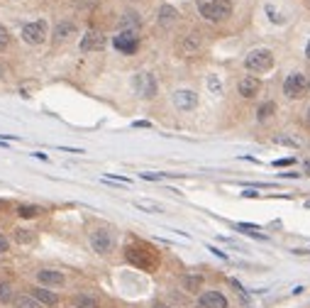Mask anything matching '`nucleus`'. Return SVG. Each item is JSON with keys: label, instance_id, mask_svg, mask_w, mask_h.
<instances>
[{"label": "nucleus", "instance_id": "nucleus-1", "mask_svg": "<svg viewBox=\"0 0 310 308\" xmlns=\"http://www.w3.org/2000/svg\"><path fill=\"white\" fill-rule=\"evenodd\" d=\"M196 7L208 22H223L232 15V0H196Z\"/></svg>", "mask_w": 310, "mask_h": 308}, {"label": "nucleus", "instance_id": "nucleus-2", "mask_svg": "<svg viewBox=\"0 0 310 308\" xmlns=\"http://www.w3.org/2000/svg\"><path fill=\"white\" fill-rule=\"evenodd\" d=\"M125 257H127L130 264H135L137 269H144V272H152V269H156V264H159L156 252H154L152 247H147V245H130V247L125 250Z\"/></svg>", "mask_w": 310, "mask_h": 308}, {"label": "nucleus", "instance_id": "nucleus-3", "mask_svg": "<svg viewBox=\"0 0 310 308\" xmlns=\"http://www.w3.org/2000/svg\"><path fill=\"white\" fill-rule=\"evenodd\" d=\"M244 66L247 71L252 74H264L274 66V52L266 49V47H259V49H252L249 54L244 56Z\"/></svg>", "mask_w": 310, "mask_h": 308}, {"label": "nucleus", "instance_id": "nucleus-4", "mask_svg": "<svg viewBox=\"0 0 310 308\" xmlns=\"http://www.w3.org/2000/svg\"><path fill=\"white\" fill-rule=\"evenodd\" d=\"M113 47L122 54H135L140 49V29H120L113 37Z\"/></svg>", "mask_w": 310, "mask_h": 308}, {"label": "nucleus", "instance_id": "nucleus-5", "mask_svg": "<svg viewBox=\"0 0 310 308\" xmlns=\"http://www.w3.org/2000/svg\"><path fill=\"white\" fill-rule=\"evenodd\" d=\"M90 247L98 254H110L115 247V235L110 227H95L90 230Z\"/></svg>", "mask_w": 310, "mask_h": 308}, {"label": "nucleus", "instance_id": "nucleus-6", "mask_svg": "<svg viewBox=\"0 0 310 308\" xmlns=\"http://www.w3.org/2000/svg\"><path fill=\"white\" fill-rule=\"evenodd\" d=\"M132 88H135V93L144 98V101H152L154 96H156V91H159V86H156V79L149 74V71H140V74H135V79H132Z\"/></svg>", "mask_w": 310, "mask_h": 308}, {"label": "nucleus", "instance_id": "nucleus-7", "mask_svg": "<svg viewBox=\"0 0 310 308\" xmlns=\"http://www.w3.org/2000/svg\"><path fill=\"white\" fill-rule=\"evenodd\" d=\"M47 34H49V25L44 20H34V22H27L22 27V42L37 47V44H42L47 39Z\"/></svg>", "mask_w": 310, "mask_h": 308}, {"label": "nucleus", "instance_id": "nucleus-8", "mask_svg": "<svg viewBox=\"0 0 310 308\" xmlns=\"http://www.w3.org/2000/svg\"><path fill=\"white\" fill-rule=\"evenodd\" d=\"M306 88H308V76H303L301 71H293V74H288L286 81H283V96L291 98V101H296V98L303 96Z\"/></svg>", "mask_w": 310, "mask_h": 308}, {"label": "nucleus", "instance_id": "nucleus-9", "mask_svg": "<svg viewBox=\"0 0 310 308\" xmlns=\"http://www.w3.org/2000/svg\"><path fill=\"white\" fill-rule=\"evenodd\" d=\"M105 44H108V39H105V34L103 32H98V29H88L83 37H81V52H100V49H105Z\"/></svg>", "mask_w": 310, "mask_h": 308}, {"label": "nucleus", "instance_id": "nucleus-10", "mask_svg": "<svg viewBox=\"0 0 310 308\" xmlns=\"http://www.w3.org/2000/svg\"><path fill=\"white\" fill-rule=\"evenodd\" d=\"M200 47H203V39H200V34L196 32H191V34H183L181 39H178V44H176V52L181 56H193L200 52Z\"/></svg>", "mask_w": 310, "mask_h": 308}, {"label": "nucleus", "instance_id": "nucleus-11", "mask_svg": "<svg viewBox=\"0 0 310 308\" xmlns=\"http://www.w3.org/2000/svg\"><path fill=\"white\" fill-rule=\"evenodd\" d=\"M171 101H173V105L178 108V110L188 112L193 110L198 105V96L193 93V91H188V88H181V91H176L173 96H171Z\"/></svg>", "mask_w": 310, "mask_h": 308}, {"label": "nucleus", "instance_id": "nucleus-12", "mask_svg": "<svg viewBox=\"0 0 310 308\" xmlns=\"http://www.w3.org/2000/svg\"><path fill=\"white\" fill-rule=\"evenodd\" d=\"M237 91H239L242 98H254V96H259V91H261V81H259L256 76H244V79H239Z\"/></svg>", "mask_w": 310, "mask_h": 308}, {"label": "nucleus", "instance_id": "nucleus-13", "mask_svg": "<svg viewBox=\"0 0 310 308\" xmlns=\"http://www.w3.org/2000/svg\"><path fill=\"white\" fill-rule=\"evenodd\" d=\"M198 304H200V308H227V299L220 291H203Z\"/></svg>", "mask_w": 310, "mask_h": 308}, {"label": "nucleus", "instance_id": "nucleus-14", "mask_svg": "<svg viewBox=\"0 0 310 308\" xmlns=\"http://www.w3.org/2000/svg\"><path fill=\"white\" fill-rule=\"evenodd\" d=\"M37 281L42 286H64L66 284V277L57 272V269H39L37 272Z\"/></svg>", "mask_w": 310, "mask_h": 308}, {"label": "nucleus", "instance_id": "nucleus-15", "mask_svg": "<svg viewBox=\"0 0 310 308\" xmlns=\"http://www.w3.org/2000/svg\"><path fill=\"white\" fill-rule=\"evenodd\" d=\"M29 294H32V296H34V299H37L42 306H49V308H52V306H57V304H59V296L54 294V291H49L47 286H37V289H32Z\"/></svg>", "mask_w": 310, "mask_h": 308}, {"label": "nucleus", "instance_id": "nucleus-16", "mask_svg": "<svg viewBox=\"0 0 310 308\" xmlns=\"http://www.w3.org/2000/svg\"><path fill=\"white\" fill-rule=\"evenodd\" d=\"M178 22V12L173 5H161L159 7V25L161 27H173Z\"/></svg>", "mask_w": 310, "mask_h": 308}, {"label": "nucleus", "instance_id": "nucleus-17", "mask_svg": "<svg viewBox=\"0 0 310 308\" xmlns=\"http://www.w3.org/2000/svg\"><path fill=\"white\" fill-rule=\"evenodd\" d=\"M74 32H76V25H74V22H69V20H66V22H59L57 29H54V39H57V42H64V39H69Z\"/></svg>", "mask_w": 310, "mask_h": 308}, {"label": "nucleus", "instance_id": "nucleus-18", "mask_svg": "<svg viewBox=\"0 0 310 308\" xmlns=\"http://www.w3.org/2000/svg\"><path fill=\"white\" fill-rule=\"evenodd\" d=\"M140 15L137 12H125L122 20H120V27L122 29H140Z\"/></svg>", "mask_w": 310, "mask_h": 308}, {"label": "nucleus", "instance_id": "nucleus-19", "mask_svg": "<svg viewBox=\"0 0 310 308\" xmlns=\"http://www.w3.org/2000/svg\"><path fill=\"white\" fill-rule=\"evenodd\" d=\"M12 304H15V308H42V304H39L32 294H29V296H15Z\"/></svg>", "mask_w": 310, "mask_h": 308}, {"label": "nucleus", "instance_id": "nucleus-20", "mask_svg": "<svg viewBox=\"0 0 310 308\" xmlns=\"http://www.w3.org/2000/svg\"><path fill=\"white\" fill-rule=\"evenodd\" d=\"M74 308H100V304H98V299H93L88 294H81V296H76Z\"/></svg>", "mask_w": 310, "mask_h": 308}, {"label": "nucleus", "instance_id": "nucleus-21", "mask_svg": "<svg viewBox=\"0 0 310 308\" xmlns=\"http://www.w3.org/2000/svg\"><path fill=\"white\" fill-rule=\"evenodd\" d=\"M274 110H276V105H274V103H261V105H259V110H256V120H259V122L269 120V117L274 115Z\"/></svg>", "mask_w": 310, "mask_h": 308}, {"label": "nucleus", "instance_id": "nucleus-22", "mask_svg": "<svg viewBox=\"0 0 310 308\" xmlns=\"http://www.w3.org/2000/svg\"><path fill=\"white\" fill-rule=\"evenodd\" d=\"M12 237L20 242V245H29V242H34V232H29V230H22V227H17L15 232H12Z\"/></svg>", "mask_w": 310, "mask_h": 308}, {"label": "nucleus", "instance_id": "nucleus-23", "mask_svg": "<svg viewBox=\"0 0 310 308\" xmlns=\"http://www.w3.org/2000/svg\"><path fill=\"white\" fill-rule=\"evenodd\" d=\"M12 286L7 281H0V304H12Z\"/></svg>", "mask_w": 310, "mask_h": 308}, {"label": "nucleus", "instance_id": "nucleus-24", "mask_svg": "<svg viewBox=\"0 0 310 308\" xmlns=\"http://www.w3.org/2000/svg\"><path fill=\"white\" fill-rule=\"evenodd\" d=\"M39 213H42V210H39L37 205H20V208H17V215H20V218H37Z\"/></svg>", "mask_w": 310, "mask_h": 308}, {"label": "nucleus", "instance_id": "nucleus-25", "mask_svg": "<svg viewBox=\"0 0 310 308\" xmlns=\"http://www.w3.org/2000/svg\"><path fill=\"white\" fill-rule=\"evenodd\" d=\"M200 284H203V279H200V277H186V279H183L186 291H200Z\"/></svg>", "mask_w": 310, "mask_h": 308}, {"label": "nucleus", "instance_id": "nucleus-26", "mask_svg": "<svg viewBox=\"0 0 310 308\" xmlns=\"http://www.w3.org/2000/svg\"><path fill=\"white\" fill-rule=\"evenodd\" d=\"M7 42H10V32H7V29L0 25V52H2V49L7 47Z\"/></svg>", "mask_w": 310, "mask_h": 308}, {"label": "nucleus", "instance_id": "nucleus-27", "mask_svg": "<svg viewBox=\"0 0 310 308\" xmlns=\"http://www.w3.org/2000/svg\"><path fill=\"white\" fill-rule=\"evenodd\" d=\"M135 205H137V208H142V210H152V213H159V210H161L159 205H154V203H142V201H137Z\"/></svg>", "mask_w": 310, "mask_h": 308}, {"label": "nucleus", "instance_id": "nucleus-28", "mask_svg": "<svg viewBox=\"0 0 310 308\" xmlns=\"http://www.w3.org/2000/svg\"><path fill=\"white\" fill-rule=\"evenodd\" d=\"M208 84H210V88H213V93H215V96H220V93H223V86L218 84V79H215V76H210V79H208Z\"/></svg>", "mask_w": 310, "mask_h": 308}, {"label": "nucleus", "instance_id": "nucleus-29", "mask_svg": "<svg viewBox=\"0 0 310 308\" xmlns=\"http://www.w3.org/2000/svg\"><path fill=\"white\" fill-rule=\"evenodd\" d=\"M266 12L271 15V22H283V17L276 12V10H274V7H271V5H266Z\"/></svg>", "mask_w": 310, "mask_h": 308}, {"label": "nucleus", "instance_id": "nucleus-30", "mask_svg": "<svg viewBox=\"0 0 310 308\" xmlns=\"http://www.w3.org/2000/svg\"><path fill=\"white\" fill-rule=\"evenodd\" d=\"M7 247H10V242H7V240L2 237V232H0V254L7 252Z\"/></svg>", "mask_w": 310, "mask_h": 308}, {"label": "nucleus", "instance_id": "nucleus-31", "mask_svg": "<svg viewBox=\"0 0 310 308\" xmlns=\"http://www.w3.org/2000/svg\"><path fill=\"white\" fill-rule=\"evenodd\" d=\"M108 179H110V181H120V184H130V179H125V176H117V174H110Z\"/></svg>", "mask_w": 310, "mask_h": 308}, {"label": "nucleus", "instance_id": "nucleus-32", "mask_svg": "<svg viewBox=\"0 0 310 308\" xmlns=\"http://www.w3.org/2000/svg\"><path fill=\"white\" fill-rule=\"evenodd\" d=\"M288 164H293V159H276L274 162V167H288Z\"/></svg>", "mask_w": 310, "mask_h": 308}, {"label": "nucleus", "instance_id": "nucleus-33", "mask_svg": "<svg viewBox=\"0 0 310 308\" xmlns=\"http://www.w3.org/2000/svg\"><path fill=\"white\" fill-rule=\"evenodd\" d=\"M208 250H210V252H213V254H218V257H220V259H227V254H225V252H220V250H218V247H208Z\"/></svg>", "mask_w": 310, "mask_h": 308}, {"label": "nucleus", "instance_id": "nucleus-34", "mask_svg": "<svg viewBox=\"0 0 310 308\" xmlns=\"http://www.w3.org/2000/svg\"><path fill=\"white\" fill-rule=\"evenodd\" d=\"M242 196H247V198H256V196H259V194H256V191H252V189H247V191H244Z\"/></svg>", "mask_w": 310, "mask_h": 308}, {"label": "nucleus", "instance_id": "nucleus-35", "mask_svg": "<svg viewBox=\"0 0 310 308\" xmlns=\"http://www.w3.org/2000/svg\"><path fill=\"white\" fill-rule=\"evenodd\" d=\"M276 142H281V144H296V142L288 140V137H276Z\"/></svg>", "mask_w": 310, "mask_h": 308}, {"label": "nucleus", "instance_id": "nucleus-36", "mask_svg": "<svg viewBox=\"0 0 310 308\" xmlns=\"http://www.w3.org/2000/svg\"><path fill=\"white\" fill-rule=\"evenodd\" d=\"M135 127H152L149 122H144V120H140V122H135Z\"/></svg>", "mask_w": 310, "mask_h": 308}, {"label": "nucleus", "instance_id": "nucleus-37", "mask_svg": "<svg viewBox=\"0 0 310 308\" xmlns=\"http://www.w3.org/2000/svg\"><path fill=\"white\" fill-rule=\"evenodd\" d=\"M306 56L310 59V42H308V47H306Z\"/></svg>", "mask_w": 310, "mask_h": 308}, {"label": "nucleus", "instance_id": "nucleus-38", "mask_svg": "<svg viewBox=\"0 0 310 308\" xmlns=\"http://www.w3.org/2000/svg\"><path fill=\"white\" fill-rule=\"evenodd\" d=\"M154 308H169V306H166V304H156Z\"/></svg>", "mask_w": 310, "mask_h": 308}, {"label": "nucleus", "instance_id": "nucleus-39", "mask_svg": "<svg viewBox=\"0 0 310 308\" xmlns=\"http://www.w3.org/2000/svg\"><path fill=\"white\" fill-rule=\"evenodd\" d=\"M308 122H310V108H308Z\"/></svg>", "mask_w": 310, "mask_h": 308}, {"label": "nucleus", "instance_id": "nucleus-40", "mask_svg": "<svg viewBox=\"0 0 310 308\" xmlns=\"http://www.w3.org/2000/svg\"><path fill=\"white\" fill-rule=\"evenodd\" d=\"M306 208H310V201H308V203H306Z\"/></svg>", "mask_w": 310, "mask_h": 308}, {"label": "nucleus", "instance_id": "nucleus-41", "mask_svg": "<svg viewBox=\"0 0 310 308\" xmlns=\"http://www.w3.org/2000/svg\"><path fill=\"white\" fill-rule=\"evenodd\" d=\"M308 86H310V79H308Z\"/></svg>", "mask_w": 310, "mask_h": 308}]
</instances>
